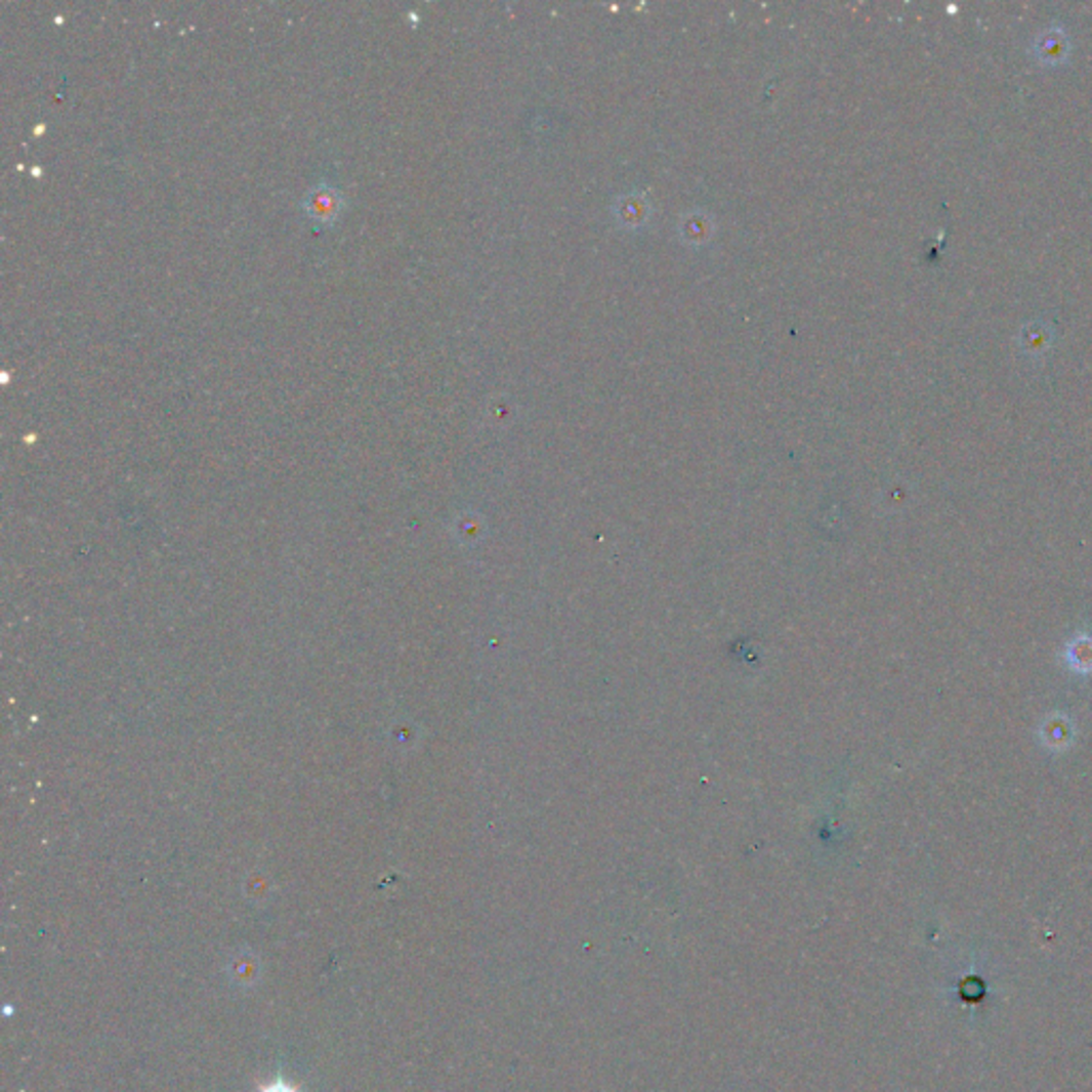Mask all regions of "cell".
Instances as JSON below:
<instances>
[{
    "label": "cell",
    "mask_w": 1092,
    "mask_h": 1092,
    "mask_svg": "<svg viewBox=\"0 0 1092 1092\" xmlns=\"http://www.w3.org/2000/svg\"><path fill=\"white\" fill-rule=\"evenodd\" d=\"M263 1092H295V1090L289 1088V1086H269V1088L263 1090Z\"/></svg>",
    "instance_id": "3"
},
{
    "label": "cell",
    "mask_w": 1092,
    "mask_h": 1092,
    "mask_svg": "<svg viewBox=\"0 0 1092 1092\" xmlns=\"http://www.w3.org/2000/svg\"><path fill=\"white\" fill-rule=\"evenodd\" d=\"M1067 660L1074 670L1088 672L1092 670V638H1078L1069 644Z\"/></svg>",
    "instance_id": "2"
},
{
    "label": "cell",
    "mask_w": 1092,
    "mask_h": 1092,
    "mask_svg": "<svg viewBox=\"0 0 1092 1092\" xmlns=\"http://www.w3.org/2000/svg\"><path fill=\"white\" fill-rule=\"evenodd\" d=\"M305 214L317 222H333L344 210V195L335 186L321 181V184L311 186L303 199Z\"/></svg>",
    "instance_id": "1"
}]
</instances>
